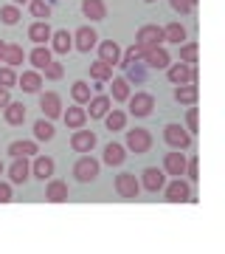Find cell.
I'll return each instance as SVG.
<instances>
[{
    "label": "cell",
    "instance_id": "1",
    "mask_svg": "<svg viewBox=\"0 0 225 254\" xmlns=\"http://www.w3.org/2000/svg\"><path fill=\"white\" fill-rule=\"evenodd\" d=\"M99 170H101V164L90 153H85L82 158H76V164H73V178L79 184H90V181L99 178Z\"/></svg>",
    "mask_w": 225,
    "mask_h": 254
},
{
    "label": "cell",
    "instance_id": "2",
    "mask_svg": "<svg viewBox=\"0 0 225 254\" xmlns=\"http://www.w3.org/2000/svg\"><path fill=\"white\" fill-rule=\"evenodd\" d=\"M163 195L169 203H191V181H183V175H178L175 181L163 184Z\"/></svg>",
    "mask_w": 225,
    "mask_h": 254
},
{
    "label": "cell",
    "instance_id": "3",
    "mask_svg": "<svg viewBox=\"0 0 225 254\" xmlns=\"http://www.w3.org/2000/svg\"><path fill=\"white\" fill-rule=\"evenodd\" d=\"M127 105H130V110H127V116H135V119H144L149 116L155 110V96L146 91H135V96L130 93V99H127Z\"/></svg>",
    "mask_w": 225,
    "mask_h": 254
},
{
    "label": "cell",
    "instance_id": "4",
    "mask_svg": "<svg viewBox=\"0 0 225 254\" xmlns=\"http://www.w3.org/2000/svg\"><path fill=\"white\" fill-rule=\"evenodd\" d=\"M135 43L144 48V51L163 46V28L155 26V23H144V26L138 28V34H135Z\"/></svg>",
    "mask_w": 225,
    "mask_h": 254
},
{
    "label": "cell",
    "instance_id": "5",
    "mask_svg": "<svg viewBox=\"0 0 225 254\" xmlns=\"http://www.w3.org/2000/svg\"><path fill=\"white\" fill-rule=\"evenodd\" d=\"M163 141L172 150H186V147H191V133L180 125H166L163 127Z\"/></svg>",
    "mask_w": 225,
    "mask_h": 254
},
{
    "label": "cell",
    "instance_id": "6",
    "mask_svg": "<svg viewBox=\"0 0 225 254\" xmlns=\"http://www.w3.org/2000/svg\"><path fill=\"white\" fill-rule=\"evenodd\" d=\"M166 76H169L172 85H194L197 82V68L186 65V63H178V65L166 68Z\"/></svg>",
    "mask_w": 225,
    "mask_h": 254
},
{
    "label": "cell",
    "instance_id": "7",
    "mask_svg": "<svg viewBox=\"0 0 225 254\" xmlns=\"http://www.w3.org/2000/svg\"><path fill=\"white\" fill-rule=\"evenodd\" d=\"M152 147V133L146 130V127H133L130 133H127V150H133V153H146Z\"/></svg>",
    "mask_w": 225,
    "mask_h": 254
},
{
    "label": "cell",
    "instance_id": "8",
    "mask_svg": "<svg viewBox=\"0 0 225 254\" xmlns=\"http://www.w3.org/2000/svg\"><path fill=\"white\" fill-rule=\"evenodd\" d=\"M96 141H99V138H96V133H93V130H85V127H79V130L71 136V150H73V153H79V155L93 153Z\"/></svg>",
    "mask_w": 225,
    "mask_h": 254
},
{
    "label": "cell",
    "instance_id": "9",
    "mask_svg": "<svg viewBox=\"0 0 225 254\" xmlns=\"http://www.w3.org/2000/svg\"><path fill=\"white\" fill-rule=\"evenodd\" d=\"M146 63V68H152V71H166L172 65V57H169V51L163 46H158V48H149V51H144V57H141Z\"/></svg>",
    "mask_w": 225,
    "mask_h": 254
},
{
    "label": "cell",
    "instance_id": "10",
    "mask_svg": "<svg viewBox=\"0 0 225 254\" xmlns=\"http://www.w3.org/2000/svg\"><path fill=\"white\" fill-rule=\"evenodd\" d=\"M186 155L183 150H172V153L163 155V173L172 175V178H178V175H186Z\"/></svg>",
    "mask_w": 225,
    "mask_h": 254
},
{
    "label": "cell",
    "instance_id": "11",
    "mask_svg": "<svg viewBox=\"0 0 225 254\" xmlns=\"http://www.w3.org/2000/svg\"><path fill=\"white\" fill-rule=\"evenodd\" d=\"M96 43H99V34H96V28L93 26L76 28V34H73V48H76V51L88 54L90 48H96Z\"/></svg>",
    "mask_w": 225,
    "mask_h": 254
},
{
    "label": "cell",
    "instance_id": "12",
    "mask_svg": "<svg viewBox=\"0 0 225 254\" xmlns=\"http://www.w3.org/2000/svg\"><path fill=\"white\" fill-rule=\"evenodd\" d=\"M138 181H141V190H146V192H161L163 184H166V173H163V170H158V167H146Z\"/></svg>",
    "mask_w": 225,
    "mask_h": 254
},
{
    "label": "cell",
    "instance_id": "13",
    "mask_svg": "<svg viewBox=\"0 0 225 254\" xmlns=\"http://www.w3.org/2000/svg\"><path fill=\"white\" fill-rule=\"evenodd\" d=\"M40 110L45 113V119H59L62 116V99H59V93H54V91H48V93H40Z\"/></svg>",
    "mask_w": 225,
    "mask_h": 254
},
{
    "label": "cell",
    "instance_id": "14",
    "mask_svg": "<svg viewBox=\"0 0 225 254\" xmlns=\"http://www.w3.org/2000/svg\"><path fill=\"white\" fill-rule=\"evenodd\" d=\"M116 192L121 198H138L141 181H138L133 173H121V175H116Z\"/></svg>",
    "mask_w": 225,
    "mask_h": 254
},
{
    "label": "cell",
    "instance_id": "15",
    "mask_svg": "<svg viewBox=\"0 0 225 254\" xmlns=\"http://www.w3.org/2000/svg\"><path fill=\"white\" fill-rule=\"evenodd\" d=\"M54 158L51 155H40L37 153L34 155V164H31V175H34L37 181H48L51 175H54Z\"/></svg>",
    "mask_w": 225,
    "mask_h": 254
},
{
    "label": "cell",
    "instance_id": "16",
    "mask_svg": "<svg viewBox=\"0 0 225 254\" xmlns=\"http://www.w3.org/2000/svg\"><path fill=\"white\" fill-rule=\"evenodd\" d=\"M110 108H113V99H110L107 93H99V96H90L85 113H88V119H104Z\"/></svg>",
    "mask_w": 225,
    "mask_h": 254
},
{
    "label": "cell",
    "instance_id": "17",
    "mask_svg": "<svg viewBox=\"0 0 225 254\" xmlns=\"http://www.w3.org/2000/svg\"><path fill=\"white\" fill-rule=\"evenodd\" d=\"M51 34H54V28L48 26L45 20H37V23H31V26H28V40H31L34 46H48Z\"/></svg>",
    "mask_w": 225,
    "mask_h": 254
},
{
    "label": "cell",
    "instance_id": "18",
    "mask_svg": "<svg viewBox=\"0 0 225 254\" xmlns=\"http://www.w3.org/2000/svg\"><path fill=\"white\" fill-rule=\"evenodd\" d=\"M68 181H59V178H54V181H48V187H45V200L48 203H65L68 200Z\"/></svg>",
    "mask_w": 225,
    "mask_h": 254
},
{
    "label": "cell",
    "instance_id": "19",
    "mask_svg": "<svg viewBox=\"0 0 225 254\" xmlns=\"http://www.w3.org/2000/svg\"><path fill=\"white\" fill-rule=\"evenodd\" d=\"M28 178H31V164H28V158H14L9 167V181L11 184H26Z\"/></svg>",
    "mask_w": 225,
    "mask_h": 254
},
{
    "label": "cell",
    "instance_id": "20",
    "mask_svg": "<svg viewBox=\"0 0 225 254\" xmlns=\"http://www.w3.org/2000/svg\"><path fill=\"white\" fill-rule=\"evenodd\" d=\"M82 14L90 23H99V20L107 17V3L104 0H82Z\"/></svg>",
    "mask_w": 225,
    "mask_h": 254
},
{
    "label": "cell",
    "instance_id": "21",
    "mask_svg": "<svg viewBox=\"0 0 225 254\" xmlns=\"http://www.w3.org/2000/svg\"><path fill=\"white\" fill-rule=\"evenodd\" d=\"M96 48H99V60L101 63H107V65L116 68L118 60H121V46L113 43V40H104V43H96Z\"/></svg>",
    "mask_w": 225,
    "mask_h": 254
},
{
    "label": "cell",
    "instance_id": "22",
    "mask_svg": "<svg viewBox=\"0 0 225 254\" xmlns=\"http://www.w3.org/2000/svg\"><path fill=\"white\" fill-rule=\"evenodd\" d=\"M26 113H28L26 105H23V102H14V99H11L6 108H3V119H6L11 127H20V125H23V122H26Z\"/></svg>",
    "mask_w": 225,
    "mask_h": 254
},
{
    "label": "cell",
    "instance_id": "23",
    "mask_svg": "<svg viewBox=\"0 0 225 254\" xmlns=\"http://www.w3.org/2000/svg\"><path fill=\"white\" fill-rule=\"evenodd\" d=\"M17 85L26 93H40V91H43V73H40V71H23L17 76Z\"/></svg>",
    "mask_w": 225,
    "mask_h": 254
},
{
    "label": "cell",
    "instance_id": "24",
    "mask_svg": "<svg viewBox=\"0 0 225 254\" xmlns=\"http://www.w3.org/2000/svg\"><path fill=\"white\" fill-rule=\"evenodd\" d=\"M37 153H40V141H34V138H31V141H11L9 144L11 158H20V155H23V158H34Z\"/></svg>",
    "mask_w": 225,
    "mask_h": 254
},
{
    "label": "cell",
    "instance_id": "25",
    "mask_svg": "<svg viewBox=\"0 0 225 254\" xmlns=\"http://www.w3.org/2000/svg\"><path fill=\"white\" fill-rule=\"evenodd\" d=\"M48 46H51L54 54H68V51L73 48V34H68L65 28H62V31H54L51 40H48Z\"/></svg>",
    "mask_w": 225,
    "mask_h": 254
},
{
    "label": "cell",
    "instance_id": "26",
    "mask_svg": "<svg viewBox=\"0 0 225 254\" xmlns=\"http://www.w3.org/2000/svg\"><path fill=\"white\" fill-rule=\"evenodd\" d=\"M62 119L71 130H79V127H85V122H88V113H85L82 105H71L68 110H62Z\"/></svg>",
    "mask_w": 225,
    "mask_h": 254
},
{
    "label": "cell",
    "instance_id": "27",
    "mask_svg": "<svg viewBox=\"0 0 225 254\" xmlns=\"http://www.w3.org/2000/svg\"><path fill=\"white\" fill-rule=\"evenodd\" d=\"M124 161H127V147L110 141V144L104 147V164H107V167H121Z\"/></svg>",
    "mask_w": 225,
    "mask_h": 254
},
{
    "label": "cell",
    "instance_id": "28",
    "mask_svg": "<svg viewBox=\"0 0 225 254\" xmlns=\"http://www.w3.org/2000/svg\"><path fill=\"white\" fill-rule=\"evenodd\" d=\"M34 141H51V138L56 136V130H54V122L51 119H40V122H34Z\"/></svg>",
    "mask_w": 225,
    "mask_h": 254
},
{
    "label": "cell",
    "instance_id": "29",
    "mask_svg": "<svg viewBox=\"0 0 225 254\" xmlns=\"http://www.w3.org/2000/svg\"><path fill=\"white\" fill-rule=\"evenodd\" d=\"M23 60H26V54H23V46H17V43H6L3 65H9V68H20V65H23Z\"/></svg>",
    "mask_w": 225,
    "mask_h": 254
},
{
    "label": "cell",
    "instance_id": "30",
    "mask_svg": "<svg viewBox=\"0 0 225 254\" xmlns=\"http://www.w3.org/2000/svg\"><path fill=\"white\" fill-rule=\"evenodd\" d=\"M163 43H172V46H183L186 43V28L180 23H169L163 28Z\"/></svg>",
    "mask_w": 225,
    "mask_h": 254
},
{
    "label": "cell",
    "instance_id": "31",
    "mask_svg": "<svg viewBox=\"0 0 225 254\" xmlns=\"http://www.w3.org/2000/svg\"><path fill=\"white\" fill-rule=\"evenodd\" d=\"M28 60H31V65H34V71H43L54 57H51V48H48V46H37L34 51L28 54Z\"/></svg>",
    "mask_w": 225,
    "mask_h": 254
},
{
    "label": "cell",
    "instance_id": "32",
    "mask_svg": "<svg viewBox=\"0 0 225 254\" xmlns=\"http://www.w3.org/2000/svg\"><path fill=\"white\" fill-rule=\"evenodd\" d=\"M104 127H107L110 133L124 130V127H127V113H124V110H107V116H104Z\"/></svg>",
    "mask_w": 225,
    "mask_h": 254
},
{
    "label": "cell",
    "instance_id": "33",
    "mask_svg": "<svg viewBox=\"0 0 225 254\" xmlns=\"http://www.w3.org/2000/svg\"><path fill=\"white\" fill-rule=\"evenodd\" d=\"M197 88L194 85H178V91H175V102H180V105H197Z\"/></svg>",
    "mask_w": 225,
    "mask_h": 254
},
{
    "label": "cell",
    "instance_id": "34",
    "mask_svg": "<svg viewBox=\"0 0 225 254\" xmlns=\"http://www.w3.org/2000/svg\"><path fill=\"white\" fill-rule=\"evenodd\" d=\"M113 99L116 102H127L130 99V79L127 76H113Z\"/></svg>",
    "mask_w": 225,
    "mask_h": 254
},
{
    "label": "cell",
    "instance_id": "35",
    "mask_svg": "<svg viewBox=\"0 0 225 254\" xmlns=\"http://www.w3.org/2000/svg\"><path fill=\"white\" fill-rule=\"evenodd\" d=\"M71 96H73L76 105H88V102H90V85L85 79H76L71 85Z\"/></svg>",
    "mask_w": 225,
    "mask_h": 254
},
{
    "label": "cell",
    "instance_id": "36",
    "mask_svg": "<svg viewBox=\"0 0 225 254\" xmlns=\"http://www.w3.org/2000/svg\"><path fill=\"white\" fill-rule=\"evenodd\" d=\"M90 76H93L96 82H110V79H113V65L96 60V63L90 65Z\"/></svg>",
    "mask_w": 225,
    "mask_h": 254
},
{
    "label": "cell",
    "instance_id": "37",
    "mask_svg": "<svg viewBox=\"0 0 225 254\" xmlns=\"http://www.w3.org/2000/svg\"><path fill=\"white\" fill-rule=\"evenodd\" d=\"M20 20H23V11H20V6L9 3V6H3V9H0V23H6V26H17Z\"/></svg>",
    "mask_w": 225,
    "mask_h": 254
},
{
    "label": "cell",
    "instance_id": "38",
    "mask_svg": "<svg viewBox=\"0 0 225 254\" xmlns=\"http://www.w3.org/2000/svg\"><path fill=\"white\" fill-rule=\"evenodd\" d=\"M28 11H31V17H37V20L51 17V6H48L45 0H28Z\"/></svg>",
    "mask_w": 225,
    "mask_h": 254
},
{
    "label": "cell",
    "instance_id": "39",
    "mask_svg": "<svg viewBox=\"0 0 225 254\" xmlns=\"http://www.w3.org/2000/svg\"><path fill=\"white\" fill-rule=\"evenodd\" d=\"M141 57H144V48L135 43V46H130V51H127V54L118 60V65H121V68H133V65L141 60Z\"/></svg>",
    "mask_w": 225,
    "mask_h": 254
},
{
    "label": "cell",
    "instance_id": "40",
    "mask_svg": "<svg viewBox=\"0 0 225 254\" xmlns=\"http://www.w3.org/2000/svg\"><path fill=\"white\" fill-rule=\"evenodd\" d=\"M180 63L197 65V43H183L180 46Z\"/></svg>",
    "mask_w": 225,
    "mask_h": 254
},
{
    "label": "cell",
    "instance_id": "41",
    "mask_svg": "<svg viewBox=\"0 0 225 254\" xmlns=\"http://www.w3.org/2000/svg\"><path fill=\"white\" fill-rule=\"evenodd\" d=\"M14 85H17V73H14V68H9V65H6V68H0V88H14Z\"/></svg>",
    "mask_w": 225,
    "mask_h": 254
},
{
    "label": "cell",
    "instance_id": "42",
    "mask_svg": "<svg viewBox=\"0 0 225 254\" xmlns=\"http://www.w3.org/2000/svg\"><path fill=\"white\" fill-rule=\"evenodd\" d=\"M40 73H45V79H62L65 71H62V65H59V63H54V60H51V63L45 65Z\"/></svg>",
    "mask_w": 225,
    "mask_h": 254
},
{
    "label": "cell",
    "instance_id": "43",
    "mask_svg": "<svg viewBox=\"0 0 225 254\" xmlns=\"http://www.w3.org/2000/svg\"><path fill=\"white\" fill-rule=\"evenodd\" d=\"M169 3H172V9L180 11V14H189V11L194 9V3H191V0H169Z\"/></svg>",
    "mask_w": 225,
    "mask_h": 254
},
{
    "label": "cell",
    "instance_id": "44",
    "mask_svg": "<svg viewBox=\"0 0 225 254\" xmlns=\"http://www.w3.org/2000/svg\"><path fill=\"white\" fill-rule=\"evenodd\" d=\"M186 127H189V133H191V136L197 133V110H194V105H191V110L186 113Z\"/></svg>",
    "mask_w": 225,
    "mask_h": 254
},
{
    "label": "cell",
    "instance_id": "45",
    "mask_svg": "<svg viewBox=\"0 0 225 254\" xmlns=\"http://www.w3.org/2000/svg\"><path fill=\"white\" fill-rule=\"evenodd\" d=\"M0 203H11V181H0Z\"/></svg>",
    "mask_w": 225,
    "mask_h": 254
},
{
    "label": "cell",
    "instance_id": "46",
    "mask_svg": "<svg viewBox=\"0 0 225 254\" xmlns=\"http://www.w3.org/2000/svg\"><path fill=\"white\" fill-rule=\"evenodd\" d=\"M186 175H189V181H197V158L186 161Z\"/></svg>",
    "mask_w": 225,
    "mask_h": 254
},
{
    "label": "cell",
    "instance_id": "47",
    "mask_svg": "<svg viewBox=\"0 0 225 254\" xmlns=\"http://www.w3.org/2000/svg\"><path fill=\"white\" fill-rule=\"evenodd\" d=\"M9 102H11V91H9V88H0V110L6 108Z\"/></svg>",
    "mask_w": 225,
    "mask_h": 254
},
{
    "label": "cell",
    "instance_id": "48",
    "mask_svg": "<svg viewBox=\"0 0 225 254\" xmlns=\"http://www.w3.org/2000/svg\"><path fill=\"white\" fill-rule=\"evenodd\" d=\"M3 54H6V40H0V63H3Z\"/></svg>",
    "mask_w": 225,
    "mask_h": 254
},
{
    "label": "cell",
    "instance_id": "49",
    "mask_svg": "<svg viewBox=\"0 0 225 254\" xmlns=\"http://www.w3.org/2000/svg\"><path fill=\"white\" fill-rule=\"evenodd\" d=\"M23 3H28V0H14V6H23Z\"/></svg>",
    "mask_w": 225,
    "mask_h": 254
},
{
    "label": "cell",
    "instance_id": "50",
    "mask_svg": "<svg viewBox=\"0 0 225 254\" xmlns=\"http://www.w3.org/2000/svg\"><path fill=\"white\" fill-rule=\"evenodd\" d=\"M3 170H6V167H3V161H0V175H3Z\"/></svg>",
    "mask_w": 225,
    "mask_h": 254
},
{
    "label": "cell",
    "instance_id": "51",
    "mask_svg": "<svg viewBox=\"0 0 225 254\" xmlns=\"http://www.w3.org/2000/svg\"><path fill=\"white\" fill-rule=\"evenodd\" d=\"M146 3H155V0H146Z\"/></svg>",
    "mask_w": 225,
    "mask_h": 254
},
{
    "label": "cell",
    "instance_id": "52",
    "mask_svg": "<svg viewBox=\"0 0 225 254\" xmlns=\"http://www.w3.org/2000/svg\"><path fill=\"white\" fill-rule=\"evenodd\" d=\"M191 3H197V0H191Z\"/></svg>",
    "mask_w": 225,
    "mask_h": 254
}]
</instances>
